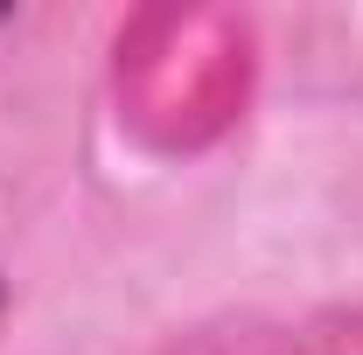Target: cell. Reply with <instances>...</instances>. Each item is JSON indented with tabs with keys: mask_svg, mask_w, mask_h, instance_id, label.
<instances>
[]
</instances>
